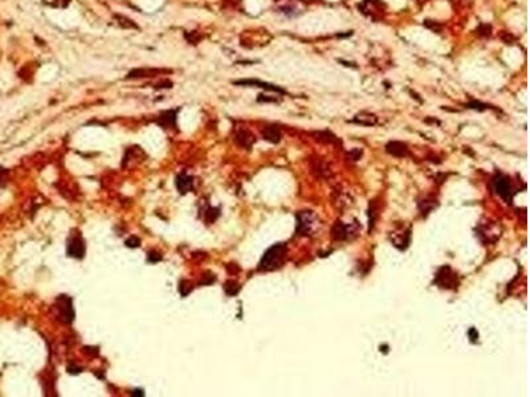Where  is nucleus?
Returning <instances> with one entry per match:
<instances>
[{
	"mask_svg": "<svg viewBox=\"0 0 530 397\" xmlns=\"http://www.w3.org/2000/svg\"><path fill=\"white\" fill-rule=\"evenodd\" d=\"M186 40L188 41V43H191V44H196V43L202 40V36H200L196 31H194V32L186 33Z\"/></svg>",
	"mask_w": 530,
	"mask_h": 397,
	"instance_id": "nucleus-22",
	"label": "nucleus"
},
{
	"mask_svg": "<svg viewBox=\"0 0 530 397\" xmlns=\"http://www.w3.org/2000/svg\"><path fill=\"white\" fill-rule=\"evenodd\" d=\"M114 17L117 19V23L121 25L122 28H138L137 24L130 20L129 17L122 16V15H114Z\"/></svg>",
	"mask_w": 530,
	"mask_h": 397,
	"instance_id": "nucleus-16",
	"label": "nucleus"
},
{
	"mask_svg": "<svg viewBox=\"0 0 530 397\" xmlns=\"http://www.w3.org/2000/svg\"><path fill=\"white\" fill-rule=\"evenodd\" d=\"M125 245L127 248H139L141 247V240L137 236H130L129 239L125 241Z\"/></svg>",
	"mask_w": 530,
	"mask_h": 397,
	"instance_id": "nucleus-21",
	"label": "nucleus"
},
{
	"mask_svg": "<svg viewBox=\"0 0 530 397\" xmlns=\"http://www.w3.org/2000/svg\"><path fill=\"white\" fill-rule=\"evenodd\" d=\"M261 134H263V138L265 139V141L271 143H279L280 141H281V137H283V135H281V130L275 125L265 126L263 131H261Z\"/></svg>",
	"mask_w": 530,
	"mask_h": 397,
	"instance_id": "nucleus-12",
	"label": "nucleus"
},
{
	"mask_svg": "<svg viewBox=\"0 0 530 397\" xmlns=\"http://www.w3.org/2000/svg\"><path fill=\"white\" fill-rule=\"evenodd\" d=\"M170 88H173V82L169 80H165V81L159 82L158 85H155V89H170Z\"/></svg>",
	"mask_w": 530,
	"mask_h": 397,
	"instance_id": "nucleus-28",
	"label": "nucleus"
},
{
	"mask_svg": "<svg viewBox=\"0 0 530 397\" xmlns=\"http://www.w3.org/2000/svg\"><path fill=\"white\" fill-rule=\"evenodd\" d=\"M161 73H166L165 69H154V68H138V69L130 70L126 76V80H138V78L155 77Z\"/></svg>",
	"mask_w": 530,
	"mask_h": 397,
	"instance_id": "nucleus-8",
	"label": "nucleus"
},
{
	"mask_svg": "<svg viewBox=\"0 0 530 397\" xmlns=\"http://www.w3.org/2000/svg\"><path fill=\"white\" fill-rule=\"evenodd\" d=\"M436 282L440 285L441 288H445V289L455 288V285H458V281H456V274H455V273L451 270V268H448V266L440 269V272L437 273Z\"/></svg>",
	"mask_w": 530,
	"mask_h": 397,
	"instance_id": "nucleus-7",
	"label": "nucleus"
},
{
	"mask_svg": "<svg viewBox=\"0 0 530 397\" xmlns=\"http://www.w3.org/2000/svg\"><path fill=\"white\" fill-rule=\"evenodd\" d=\"M175 187L179 191V194L186 195L187 192H191L194 190V179L190 175H187L186 172H180L175 178Z\"/></svg>",
	"mask_w": 530,
	"mask_h": 397,
	"instance_id": "nucleus-9",
	"label": "nucleus"
},
{
	"mask_svg": "<svg viewBox=\"0 0 530 397\" xmlns=\"http://www.w3.org/2000/svg\"><path fill=\"white\" fill-rule=\"evenodd\" d=\"M257 101L259 102H277L279 99L276 97H267V96H264V94H260L259 97H257Z\"/></svg>",
	"mask_w": 530,
	"mask_h": 397,
	"instance_id": "nucleus-29",
	"label": "nucleus"
},
{
	"mask_svg": "<svg viewBox=\"0 0 530 397\" xmlns=\"http://www.w3.org/2000/svg\"><path fill=\"white\" fill-rule=\"evenodd\" d=\"M224 290H226V293L228 294V296L234 297L239 293L240 286L236 284L235 281H228V282H226V285H224Z\"/></svg>",
	"mask_w": 530,
	"mask_h": 397,
	"instance_id": "nucleus-18",
	"label": "nucleus"
},
{
	"mask_svg": "<svg viewBox=\"0 0 530 397\" xmlns=\"http://www.w3.org/2000/svg\"><path fill=\"white\" fill-rule=\"evenodd\" d=\"M467 107H468V109L477 110V111H482V110L488 109V105L481 103V102H478V101H472V102H470V103H467Z\"/></svg>",
	"mask_w": 530,
	"mask_h": 397,
	"instance_id": "nucleus-20",
	"label": "nucleus"
},
{
	"mask_svg": "<svg viewBox=\"0 0 530 397\" xmlns=\"http://www.w3.org/2000/svg\"><path fill=\"white\" fill-rule=\"evenodd\" d=\"M206 215H207V221H208V223H214L215 220L218 219V216L220 215V211H219L218 208L210 207L208 209H207Z\"/></svg>",
	"mask_w": 530,
	"mask_h": 397,
	"instance_id": "nucleus-19",
	"label": "nucleus"
},
{
	"mask_svg": "<svg viewBox=\"0 0 530 397\" xmlns=\"http://www.w3.org/2000/svg\"><path fill=\"white\" fill-rule=\"evenodd\" d=\"M177 114H178V110L177 109H171V110H166V111H162V113L159 114V117L157 118V123H158L159 126H162L163 129L175 127Z\"/></svg>",
	"mask_w": 530,
	"mask_h": 397,
	"instance_id": "nucleus-11",
	"label": "nucleus"
},
{
	"mask_svg": "<svg viewBox=\"0 0 530 397\" xmlns=\"http://www.w3.org/2000/svg\"><path fill=\"white\" fill-rule=\"evenodd\" d=\"M57 318L62 323H72L74 319V310L72 306V298L68 296H59L56 299Z\"/></svg>",
	"mask_w": 530,
	"mask_h": 397,
	"instance_id": "nucleus-3",
	"label": "nucleus"
},
{
	"mask_svg": "<svg viewBox=\"0 0 530 397\" xmlns=\"http://www.w3.org/2000/svg\"><path fill=\"white\" fill-rule=\"evenodd\" d=\"M288 247L285 244H276L271 247L265 253L259 263V270L271 272L283 266L284 261L287 258Z\"/></svg>",
	"mask_w": 530,
	"mask_h": 397,
	"instance_id": "nucleus-1",
	"label": "nucleus"
},
{
	"mask_svg": "<svg viewBox=\"0 0 530 397\" xmlns=\"http://www.w3.org/2000/svg\"><path fill=\"white\" fill-rule=\"evenodd\" d=\"M493 186L497 195H500L506 203L512 201L513 191H512V184H510L509 178H506L504 175H497L493 180Z\"/></svg>",
	"mask_w": 530,
	"mask_h": 397,
	"instance_id": "nucleus-5",
	"label": "nucleus"
},
{
	"mask_svg": "<svg viewBox=\"0 0 530 397\" xmlns=\"http://www.w3.org/2000/svg\"><path fill=\"white\" fill-rule=\"evenodd\" d=\"M332 232H333V237H334V239L344 241V240H348L354 231H353L352 228L349 227V225H345L342 221H337L336 225L333 227Z\"/></svg>",
	"mask_w": 530,
	"mask_h": 397,
	"instance_id": "nucleus-13",
	"label": "nucleus"
},
{
	"mask_svg": "<svg viewBox=\"0 0 530 397\" xmlns=\"http://www.w3.org/2000/svg\"><path fill=\"white\" fill-rule=\"evenodd\" d=\"M131 395H133V396L143 397V396H145V392H143V391H142V389H134L133 392H131Z\"/></svg>",
	"mask_w": 530,
	"mask_h": 397,
	"instance_id": "nucleus-31",
	"label": "nucleus"
},
{
	"mask_svg": "<svg viewBox=\"0 0 530 397\" xmlns=\"http://www.w3.org/2000/svg\"><path fill=\"white\" fill-rule=\"evenodd\" d=\"M161 259H162V255L159 254L158 251H150L149 254H147V261H149V262L155 263L159 262Z\"/></svg>",
	"mask_w": 530,
	"mask_h": 397,
	"instance_id": "nucleus-25",
	"label": "nucleus"
},
{
	"mask_svg": "<svg viewBox=\"0 0 530 397\" xmlns=\"http://www.w3.org/2000/svg\"><path fill=\"white\" fill-rule=\"evenodd\" d=\"M360 156H362V150H359V149H355V150H352L349 152V158L352 160H358V159H360Z\"/></svg>",
	"mask_w": 530,
	"mask_h": 397,
	"instance_id": "nucleus-27",
	"label": "nucleus"
},
{
	"mask_svg": "<svg viewBox=\"0 0 530 397\" xmlns=\"http://www.w3.org/2000/svg\"><path fill=\"white\" fill-rule=\"evenodd\" d=\"M354 122L362 126H372L376 123V117L374 115V114L360 113V114H358L355 118H354Z\"/></svg>",
	"mask_w": 530,
	"mask_h": 397,
	"instance_id": "nucleus-15",
	"label": "nucleus"
},
{
	"mask_svg": "<svg viewBox=\"0 0 530 397\" xmlns=\"http://www.w3.org/2000/svg\"><path fill=\"white\" fill-rule=\"evenodd\" d=\"M318 227V219L312 211L299 212L297 215V235L309 236Z\"/></svg>",
	"mask_w": 530,
	"mask_h": 397,
	"instance_id": "nucleus-2",
	"label": "nucleus"
},
{
	"mask_svg": "<svg viewBox=\"0 0 530 397\" xmlns=\"http://www.w3.org/2000/svg\"><path fill=\"white\" fill-rule=\"evenodd\" d=\"M7 175H8V170L0 167V187H3L7 183Z\"/></svg>",
	"mask_w": 530,
	"mask_h": 397,
	"instance_id": "nucleus-26",
	"label": "nucleus"
},
{
	"mask_svg": "<svg viewBox=\"0 0 530 397\" xmlns=\"http://www.w3.org/2000/svg\"><path fill=\"white\" fill-rule=\"evenodd\" d=\"M386 151H387L390 155L395 156V158H405V156H409L410 154L407 145L403 142H398V141H393V142L387 143Z\"/></svg>",
	"mask_w": 530,
	"mask_h": 397,
	"instance_id": "nucleus-10",
	"label": "nucleus"
},
{
	"mask_svg": "<svg viewBox=\"0 0 530 397\" xmlns=\"http://www.w3.org/2000/svg\"><path fill=\"white\" fill-rule=\"evenodd\" d=\"M82 369L80 368V367H73V365H70V367H68V372L69 373H78V372H81Z\"/></svg>",
	"mask_w": 530,
	"mask_h": 397,
	"instance_id": "nucleus-30",
	"label": "nucleus"
},
{
	"mask_svg": "<svg viewBox=\"0 0 530 397\" xmlns=\"http://www.w3.org/2000/svg\"><path fill=\"white\" fill-rule=\"evenodd\" d=\"M235 141L239 146L245 147V149H249V147L253 145V142H255V137H253V135H252L248 130L241 129L236 133Z\"/></svg>",
	"mask_w": 530,
	"mask_h": 397,
	"instance_id": "nucleus-14",
	"label": "nucleus"
},
{
	"mask_svg": "<svg viewBox=\"0 0 530 397\" xmlns=\"http://www.w3.org/2000/svg\"><path fill=\"white\" fill-rule=\"evenodd\" d=\"M191 290H192V286H190L188 282H186V281H182V282H180V285H179V292H180V294H182L183 297L188 296Z\"/></svg>",
	"mask_w": 530,
	"mask_h": 397,
	"instance_id": "nucleus-23",
	"label": "nucleus"
},
{
	"mask_svg": "<svg viewBox=\"0 0 530 397\" xmlns=\"http://www.w3.org/2000/svg\"><path fill=\"white\" fill-rule=\"evenodd\" d=\"M490 32H492V27L489 24H481L477 28V33L480 36H490Z\"/></svg>",
	"mask_w": 530,
	"mask_h": 397,
	"instance_id": "nucleus-24",
	"label": "nucleus"
},
{
	"mask_svg": "<svg viewBox=\"0 0 530 397\" xmlns=\"http://www.w3.org/2000/svg\"><path fill=\"white\" fill-rule=\"evenodd\" d=\"M314 135H316L317 139L321 141V142H325V143L337 142V138L332 134V133H330V131H320V133H316Z\"/></svg>",
	"mask_w": 530,
	"mask_h": 397,
	"instance_id": "nucleus-17",
	"label": "nucleus"
},
{
	"mask_svg": "<svg viewBox=\"0 0 530 397\" xmlns=\"http://www.w3.org/2000/svg\"><path fill=\"white\" fill-rule=\"evenodd\" d=\"M234 85L237 86H255V88H261L264 90H268V92H275V93L284 94L285 90L280 86L275 85V84H269V82L260 81V80H253V78H245V80H237V81H234Z\"/></svg>",
	"mask_w": 530,
	"mask_h": 397,
	"instance_id": "nucleus-6",
	"label": "nucleus"
},
{
	"mask_svg": "<svg viewBox=\"0 0 530 397\" xmlns=\"http://www.w3.org/2000/svg\"><path fill=\"white\" fill-rule=\"evenodd\" d=\"M306 1H314V0H306Z\"/></svg>",
	"mask_w": 530,
	"mask_h": 397,
	"instance_id": "nucleus-32",
	"label": "nucleus"
},
{
	"mask_svg": "<svg viewBox=\"0 0 530 397\" xmlns=\"http://www.w3.org/2000/svg\"><path fill=\"white\" fill-rule=\"evenodd\" d=\"M86 251L85 241L80 235H72L66 244V254L72 258H84Z\"/></svg>",
	"mask_w": 530,
	"mask_h": 397,
	"instance_id": "nucleus-4",
	"label": "nucleus"
}]
</instances>
